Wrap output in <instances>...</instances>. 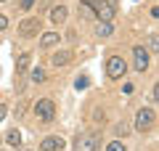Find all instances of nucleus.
Returning <instances> with one entry per match:
<instances>
[{
	"instance_id": "423d86ee",
	"label": "nucleus",
	"mask_w": 159,
	"mask_h": 151,
	"mask_svg": "<svg viewBox=\"0 0 159 151\" xmlns=\"http://www.w3.org/2000/svg\"><path fill=\"white\" fill-rule=\"evenodd\" d=\"M133 66H135L138 72H146L148 69V50L143 48V45H135V48H133Z\"/></svg>"
},
{
	"instance_id": "f3484780",
	"label": "nucleus",
	"mask_w": 159,
	"mask_h": 151,
	"mask_svg": "<svg viewBox=\"0 0 159 151\" xmlns=\"http://www.w3.org/2000/svg\"><path fill=\"white\" fill-rule=\"evenodd\" d=\"M106 151H127V149H125V143H119V140H111V143L106 146Z\"/></svg>"
},
{
	"instance_id": "f8f14e48",
	"label": "nucleus",
	"mask_w": 159,
	"mask_h": 151,
	"mask_svg": "<svg viewBox=\"0 0 159 151\" xmlns=\"http://www.w3.org/2000/svg\"><path fill=\"white\" fill-rule=\"evenodd\" d=\"M56 43H58V34L56 32H45L43 37H40V45H43V48H53Z\"/></svg>"
},
{
	"instance_id": "9b49d317",
	"label": "nucleus",
	"mask_w": 159,
	"mask_h": 151,
	"mask_svg": "<svg viewBox=\"0 0 159 151\" xmlns=\"http://www.w3.org/2000/svg\"><path fill=\"white\" fill-rule=\"evenodd\" d=\"M111 32H114L111 21H98V24H96V34H98V37H109Z\"/></svg>"
},
{
	"instance_id": "dca6fc26",
	"label": "nucleus",
	"mask_w": 159,
	"mask_h": 151,
	"mask_svg": "<svg viewBox=\"0 0 159 151\" xmlns=\"http://www.w3.org/2000/svg\"><path fill=\"white\" fill-rule=\"evenodd\" d=\"M43 80H45V72H43V69H32V82H43Z\"/></svg>"
},
{
	"instance_id": "ddd939ff",
	"label": "nucleus",
	"mask_w": 159,
	"mask_h": 151,
	"mask_svg": "<svg viewBox=\"0 0 159 151\" xmlns=\"http://www.w3.org/2000/svg\"><path fill=\"white\" fill-rule=\"evenodd\" d=\"M6 143H8V146H21V135H19V130H8Z\"/></svg>"
},
{
	"instance_id": "b1692460",
	"label": "nucleus",
	"mask_w": 159,
	"mask_h": 151,
	"mask_svg": "<svg viewBox=\"0 0 159 151\" xmlns=\"http://www.w3.org/2000/svg\"><path fill=\"white\" fill-rule=\"evenodd\" d=\"M0 3H3V0H0Z\"/></svg>"
},
{
	"instance_id": "0eeeda50",
	"label": "nucleus",
	"mask_w": 159,
	"mask_h": 151,
	"mask_svg": "<svg viewBox=\"0 0 159 151\" xmlns=\"http://www.w3.org/2000/svg\"><path fill=\"white\" fill-rule=\"evenodd\" d=\"M40 27H43V21L34 19V16H29V19H24V21L19 24V34H21V37H32V34L40 32Z\"/></svg>"
},
{
	"instance_id": "6e6552de",
	"label": "nucleus",
	"mask_w": 159,
	"mask_h": 151,
	"mask_svg": "<svg viewBox=\"0 0 159 151\" xmlns=\"http://www.w3.org/2000/svg\"><path fill=\"white\" fill-rule=\"evenodd\" d=\"M40 149H43V151H61L64 149V138H58V135H48V138L40 143Z\"/></svg>"
},
{
	"instance_id": "39448f33",
	"label": "nucleus",
	"mask_w": 159,
	"mask_h": 151,
	"mask_svg": "<svg viewBox=\"0 0 159 151\" xmlns=\"http://www.w3.org/2000/svg\"><path fill=\"white\" fill-rule=\"evenodd\" d=\"M125 72H127V64H125V58H122V56H111L106 61V74L111 80H119Z\"/></svg>"
},
{
	"instance_id": "4468645a",
	"label": "nucleus",
	"mask_w": 159,
	"mask_h": 151,
	"mask_svg": "<svg viewBox=\"0 0 159 151\" xmlns=\"http://www.w3.org/2000/svg\"><path fill=\"white\" fill-rule=\"evenodd\" d=\"M27 66H29V56L24 53V56H19V64H16V72H27Z\"/></svg>"
},
{
	"instance_id": "7ed1b4c3",
	"label": "nucleus",
	"mask_w": 159,
	"mask_h": 151,
	"mask_svg": "<svg viewBox=\"0 0 159 151\" xmlns=\"http://www.w3.org/2000/svg\"><path fill=\"white\" fill-rule=\"evenodd\" d=\"M98 143H101L98 133H80L74 138V151H98Z\"/></svg>"
},
{
	"instance_id": "1a4fd4ad",
	"label": "nucleus",
	"mask_w": 159,
	"mask_h": 151,
	"mask_svg": "<svg viewBox=\"0 0 159 151\" xmlns=\"http://www.w3.org/2000/svg\"><path fill=\"white\" fill-rule=\"evenodd\" d=\"M69 61H72V50H58V53H53V58H51L53 66H66Z\"/></svg>"
},
{
	"instance_id": "4be33fe9",
	"label": "nucleus",
	"mask_w": 159,
	"mask_h": 151,
	"mask_svg": "<svg viewBox=\"0 0 159 151\" xmlns=\"http://www.w3.org/2000/svg\"><path fill=\"white\" fill-rule=\"evenodd\" d=\"M6 27H8V19H6V16H0V29H6Z\"/></svg>"
},
{
	"instance_id": "5701e85b",
	"label": "nucleus",
	"mask_w": 159,
	"mask_h": 151,
	"mask_svg": "<svg viewBox=\"0 0 159 151\" xmlns=\"http://www.w3.org/2000/svg\"><path fill=\"white\" fill-rule=\"evenodd\" d=\"M3 117H6V106L0 103V122H3Z\"/></svg>"
},
{
	"instance_id": "f257e3e1",
	"label": "nucleus",
	"mask_w": 159,
	"mask_h": 151,
	"mask_svg": "<svg viewBox=\"0 0 159 151\" xmlns=\"http://www.w3.org/2000/svg\"><path fill=\"white\" fill-rule=\"evenodd\" d=\"M82 3H85V6H90L93 11H96L98 21H111L114 13H117V8H114L109 0H82Z\"/></svg>"
},
{
	"instance_id": "aec40b11",
	"label": "nucleus",
	"mask_w": 159,
	"mask_h": 151,
	"mask_svg": "<svg viewBox=\"0 0 159 151\" xmlns=\"http://www.w3.org/2000/svg\"><path fill=\"white\" fill-rule=\"evenodd\" d=\"M19 6H21V8H24V11H29V8H32V6H34V0H21V3H19Z\"/></svg>"
},
{
	"instance_id": "412c9836",
	"label": "nucleus",
	"mask_w": 159,
	"mask_h": 151,
	"mask_svg": "<svg viewBox=\"0 0 159 151\" xmlns=\"http://www.w3.org/2000/svg\"><path fill=\"white\" fill-rule=\"evenodd\" d=\"M151 101H154V103L159 101V88H154V90H151Z\"/></svg>"
},
{
	"instance_id": "20e7f679",
	"label": "nucleus",
	"mask_w": 159,
	"mask_h": 151,
	"mask_svg": "<svg viewBox=\"0 0 159 151\" xmlns=\"http://www.w3.org/2000/svg\"><path fill=\"white\" fill-rule=\"evenodd\" d=\"M34 114H37V119H43V122H51L53 114H56L53 101H51V98H40L37 103H34Z\"/></svg>"
},
{
	"instance_id": "2eb2a0df",
	"label": "nucleus",
	"mask_w": 159,
	"mask_h": 151,
	"mask_svg": "<svg viewBox=\"0 0 159 151\" xmlns=\"http://www.w3.org/2000/svg\"><path fill=\"white\" fill-rule=\"evenodd\" d=\"M114 133H117V135H122V138H125V135L130 133V125H127V122H119L117 127H114Z\"/></svg>"
},
{
	"instance_id": "f03ea898",
	"label": "nucleus",
	"mask_w": 159,
	"mask_h": 151,
	"mask_svg": "<svg viewBox=\"0 0 159 151\" xmlns=\"http://www.w3.org/2000/svg\"><path fill=\"white\" fill-rule=\"evenodd\" d=\"M154 125H157V112H154L151 106L138 109V114H135V130L148 133V130H154Z\"/></svg>"
},
{
	"instance_id": "9d476101",
	"label": "nucleus",
	"mask_w": 159,
	"mask_h": 151,
	"mask_svg": "<svg viewBox=\"0 0 159 151\" xmlns=\"http://www.w3.org/2000/svg\"><path fill=\"white\" fill-rule=\"evenodd\" d=\"M66 8H64V6H56V8H51V21L53 24H61L64 21V19H66Z\"/></svg>"
},
{
	"instance_id": "6ab92c4d",
	"label": "nucleus",
	"mask_w": 159,
	"mask_h": 151,
	"mask_svg": "<svg viewBox=\"0 0 159 151\" xmlns=\"http://www.w3.org/2000/svg\"><path fill=\"white\" fill-rule=\"evenodd\" d=\"M148 48H151V50H157V48H159V43H157V34H151V37H148Z\"/></svg>"
},
{
	"instance_id": "a211bd4d",
	"label": "nucleus",
	"mask_w": 159,
	"mask_h": 151,
	"mask_svg": "<svg viewBox=\"0 0 159 151\" xmlns=\"http://www.w3.org/2000/svg\"><path fill=\"white\" fill-rule=\"evenodd\" d=\"M88 82H90L88 77H77V80H74V88H77V90H85V88H88Z\"/></svg>"
}]
</instances>
